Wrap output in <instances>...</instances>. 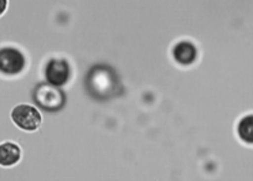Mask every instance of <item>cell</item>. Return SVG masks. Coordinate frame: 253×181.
<instances>
[{
  "label": "cell",
  "mask_w": 253,
  "mask_h": 181,
  "mask_svg": "<svg viewBox=\"0 0 253 181\" xmlns=\"http://www.w3.org/2000/svg\"><path fill=\"white\" fill-rule=\"evenodd\" d=\"M172 56L177 63L189 66L195 62L196 58H198V50L189 41H181V43L175 45L174 50H172Z\"/></svg>",
  "instance_id": "cell-5"
},
{
  "label": "cell",
  "mask_w": 253,
  "mask_h": 181,
  "mask_svg": "<svg viewBox=\"0 0 253 181\" xmlns=\"http://www.w3.org/2000/svg\"><path fill=\"white\" fill-rule=\"evenodd\" d=\"M25 66V56L20 50L10 46L0 48V73L6 76L19 75L23 72Z\"/></svg>",
  "instance_id": "cell-2"
},
{
  "label": "cell",
  "mask_w": 253,
  "mask_h": 181,
  "mask_svg": "<svg viewBox=\"0 0 253 181\" xmlns=\"http://www.w3.org/2000/svg\"><path fill=\"white\" fill-rule=\"evenodd\" d=\"M45 76L47 82L55 87L66 85L71 76V68L69 62L62 58H52L46 65Z\"/></svg>",
  "instance_id": "cell-3"
},
{
  "label": "cell",
  "mask_w": 253,
  "mask_h": 181,
  "mask_svg": "<svg viewBox=\"0 0 253 181\" xmlns=\"http://www.w3.org/2000/svg\"><path fill=\"white\" fill-rule=\"evenodd\" d=\"M237 134L243 143L253 144V114H247L240 119Z\"/></svg>",
  "instance_id": "cell-7"
},
{
  "label": "cell",
  "mask_w": 253,
  "mask_h": 181,
  "mask_svg": "<svg viewBox=\"0 0 253 181\" xmlns=\"http://www.w3.org/2000/svg\"><path fill=\"white\" fill-rule=\"evenodd\" d=\"M35 99L36 103L40 104V107L45 108L46 111H57L62 107L65 97L61 90L55 88V86L41 85L36 90Z\"/></svg>",
  "instance_id": "cell-4"
},
{
  "label": "cell",
  "mask_w": 253,
  "mask_h": 181,
  "mask_svg": "<svg viewBox=\"0 0 253 181\" xmlns=\"http://www.w3.org/2000/svg\"><path fill=\"white\" fill-rule=\"evenodd\" d=\"M14 124L25 132H34L41 126V113L30 104H19L11 111Z\"/></svg>",
  "instance_id": "cell-1"
},
{
  "label": "cell",
  "mask_w": 253,
  "mask_h": 181,
  "mask_svg": "<svg viewBox=\"0 0 253 181\" xmlns=\"http://www.w3.org/2000/svg\"><path fill=\"white\" fill-rule=\"evenodd\" d=\"M8 8V0H0V16L3 15Z\"/></svg>",
  "instance_id": "cell-8"
},
{
  "label": "cell",
  "mask_w": 253,
  "mask_h": 181,
  "mask_svg": "<svg viewBox=\"0 0 253 181\" xmlns=\"http://www.w3.org/2000/svg\"><path fill=\"white\" fill-rule=\"evenodd\" d=\"M21 159L20 146L13 141H4L0 144V165L13 166L19 163Z\"/></svg>",
  "instance_id": "cell-6"
}]
</instances>
